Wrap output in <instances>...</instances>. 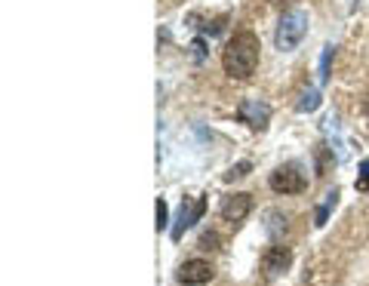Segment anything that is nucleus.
Masks as SVG:
<instances>
[{
  "mask_svg": "<svg viewBox=\"0 0 369 286\" xmlns=\"http://www.w3.org/2000/svg\"><path fill=\"white\" fill-rule=\"evenodd\" d=\"M320 102H323V99H320V90H308L305 96L296 102V111H298V114H311V111H317V108H320Z\"/></svg>",
  "mask_w": 369,
  "mask_h": 286,
  "instance_id": "9d476101",
  "label": "nucleus"
},
{
  "mask_svg": "<svg viewBox=\"0 0 369 286\" xmlns=\"http://www.w3.org/2000/svg\"><path fill=\"white\" fill-rule=\"evenodd\" d=\"M200 250H219V234H215V231H206V234L200 237Z\"/></svg>",
  "mask_w": 369,
  "mask_h": 286,
  "instance_id": "dca6fc26",
  "label": "nucleus"
},
{
  "mask_svg": "<svg viewBox=\"0 0 369 286\" xmlns=\"http://www.w3.org/2000/svg\"><path fill=\"white\" fill-rule=\"evenodd\" d=\"M357 188L360 191H369V160L360 164V176H357Z\"/></svg>",
  "mask_w": 369,
  "mask_h": 286,
  "instance_id": "f3484780",
  "label": "nucleus"
},
{
  "mask_svg": "<svg viewBox=\"0 0 369 286\" xmlns=\"http://www.w3.org/2000/svg\"><path fill=\"white\" fill-rule=\"evenodd\" d=\"M333 52H335V46H326V50H323V62H320V80L323 83L329 80V62H333Z\"/></svg>",
  "mask_w": 369,
  "mask_h": 286,
  "instance_id": "4468645a",
  "label": "nucleus"
},
{
  "mask_svg": "<svg viewBox=\"0 0 369 286\" xmlns=\"http://www.w3.org/2000/svg\"><path fill=\"white\" fill-rule=\"evenodd\" d=\"M305 34H308V13L289 10V13H283L280 25H277L274 43H277V50L280 52H292L298 43L305 41Z\"/></svg>",
  "mask_w": 369,
  "mask_h": 286,
  "instance_id": "f03ea898",
  "label": "nucleus"
},
{
  "mask_svg": "<svg viewBox=\"0 0 369 286\" xmlns=\"http://www.w3.org/2000/svg\"><path fill=\"white\" fill-rule=\"evenodd\" d=\"M246 173H249V164L243 160V164H237V166H231V169H228V173H225V179H228V182H234V179H243Z\"/></svg>",
  "mask_w": 369,
  "mask_h": 286,
  "instance_id": "2eb2a0df",
  "label": "nucleus"
},
{
  "mask_svg": "<svg viewBox=\"0 0 369 286\" xmlns=\"http://www.w3.org/2000/svg\"><path fill=\"white\" fill-rule=\"evenodd\" d=\"M212 265L206 259H184L179 265V271H175V280L182 286H203L212 280Z\"/></svg>",
  "mask_w": 369,
  "mask_h": 286,
  "instance_id": "39448f33",
  "label": "nucleus"
},
{
  "mask_svg": "<svg viewBox=\"0 0 369 286\" xmlns=\"http://www.w3.org/2000/svg\"><path fill=\"white\" fill-rule=\"evenodd\" d=\"M259 50H261L259 37L252 31H234V37L222 50V68H225V74L234 77V80L252 77L259 68Z\"/></svg>",
  "mask_w": 369,
  "mask_h": 286,
  "instance_id": "f257e3e1",
  "label": "nucleus"
},
{
  "mask_svg": "<svg viewBox=\"0 0 369 286\" xmlns=\"http://www.w3.org/2000/svg\"><path fill=\"white\" fill-rule=\"evenodd\" d=\"M268 219H271V222H268V234H271V237H277V234H283V231H287V219H283L280 213H268Z\"/></svg>",
  "mask_w": 369,
  "mask_h": 286,
  "instance_id": "ddd939ff",
  "label": "nucleus"
},
{
  "mask_svg": "<svg viewBox=\"0 0 369 286\" xmlns=\"http://www.w3.org/2000/svg\"><path fill=\"white\" fill-rule=\"evenodd\" d=\"M289 265H292V250L283 243L268 246L265 256H261V271L265 274H280V271H287Z\"/></svg>",
  "mask_w": 369,
  "mask_h": 286,
  "instance_id": "6e6552de",
  "label": "nucleus"
},
{
  "mask_svg": "<svg viewBox=\"0 0 369 286\" xmlns=\"http://www.w3.org/2000/svg\"><path fill=\"white\" fill-rule=\"evenodd\" d=\"M335 203H338V188H333L326 197H323V203L317 206V213H314V225L317 228L326 225V219H329V213L335 210Z\"/></svg>",
  "mask_w": 369,
  "mask_h": 286,
  "instance_id": "1a4fd4ad",
  "label": "nucleus"
},
{
  "mask_svg": "<svg viewBox=\"0 0 369 286\" xmlns=\"http://www.w3.org/2000/svg\"><path fill=\"white\" fill-rule=\"evenodd\" d=\"M219 213H222V219H225V222H231V225H240L246 215L252 213V194H243V191L228 194L225 200H222Z\"/></svg>",
  "mask_w": 369,
  "mask_h": 286,
  "instance_id": "423d86ee",
  "label": "nucleus"
},
{
  "mask_svg": "<svg viewBox=\"0 0 369 286\" xmlns=\"http://www.w3.org/2000/svg\"><path fill=\"white\" fill-rule=\"evenodd\" d=\"M363 114H366V120H369V92L363 96Z\"/></svg>",
  "mask_w": 369,
  "mask_h": 286,
  "instance_id": "a211bd4d",
  "label": "nucleus"
},
{
  "mask_svg": "<svg viewBox=\"0 0 369 286\" xmlns=\"http://www.w3.org/2000/svg\"><path fill=\"white\" fill-rule=\"evenodd\" d=\"M314 157H317V176H326V169H329V166H335V157L326 151V145H317Z\"/></svg>",
  "mask_w": 369,
  "mask_h": 286,
  "instance_id": "9b49d317",
  "label": "nucleus"
},
{
  "mask_svg": "<svg viewBox=\"0 0 369 286\" xmlns=\"http://www.w3.org/2000/svg\"><path fill=\"white\" fill-rule=\"evenodd\" d=\"M203 213H206V197L200 194L194 200H188L184 197L182 200V210H179V219H175V225H173V241H182V234L188 228H194L200 219H203Z\"/></svg>",
  "mask_w": 369,
  "mask_h": 286,
  "instance_id": "20e7f679",
  "label": "nucleus"
},
{
  "mask_svg": "<svg viewBox=\"0 0 369 286\" xmlns=\"http://www.w3.org/2000/svg\"><path fill=\"white\" fill-rule=\"evenodd\" d=\"M268 185H271L274 194H302V191L308 188V176L302 173V166L298 164H283L271 173Z\"/></svg>",
  "mask_w": 369,
  "mask_h": 286,
  "instance_id": "7ed1b4c3",
  "label": "nucleus"
},
{
  "mask_svg": "<svg viewBox=\"0 0 369 286\" xmlns=\"http://www.w3.org/2000/svg\"><path fill=\"white\" fill-rule=\"evenodd\" d=\"M154 213H157V231H164L169 225V206H166V200L164 197H157V203H154Z\"/></svg>",
  "mask_w": 369,
  "mask_h": 286,
  "instance_id": "f8f14e48",
  "label": "nucleus"
},
{
  "mask_svg": "<svg viewBox=\"0 0 369 286\" xmlns=\"http://www.w3.org/2000/svg\"><path fill=\"white\" fill-rule=\"evenodd\" d=\"M237 117L252 129H265L268 120H271V108L265 102H259V99H243L240 108H237Z\"/></svg>",
  "mask_w": 369,
  "mask_h": 286,
  "instance_id": "0eeeda50",
  "label": "nucleus"
}]
</instances>
